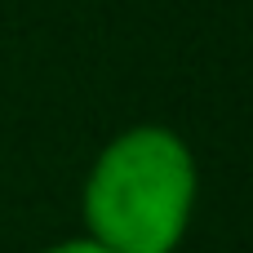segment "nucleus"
Instances as JSON below:
<instances>
[{
    "label": "nucleus",
    "instance_id": "f03ea898",
    "mask_svg": "<svg viewBox=\"0 0 253 253\" xmlns=\"http://www.w3.org/2000/svg\"><path fill=\"white\" fill-rule=\"evenodd\" d=\"M40 253H116V249H107L102 240H93V236L84 231V236H71V240H58V245H49V249H40Z\"/></svg>",
    "mask_w": 253,
    "mask_h": 253
},
{
    "label": "nucleus",
    "instance_id": "f257e3e1",
    "mask_svg": "<svg viewBox=\"0 0 253 253\" xmlns=\"http://www.w3.org/2000/svg\"><path fill=\"white\" fill-rule=\"evenodd\" d=\"M200 196V169L169 125L116 133L80 187L84 231L116 253H178Z\"/></svg>",
    "mask_w": 253,
    "mask_h": 253
}]
</instances>
